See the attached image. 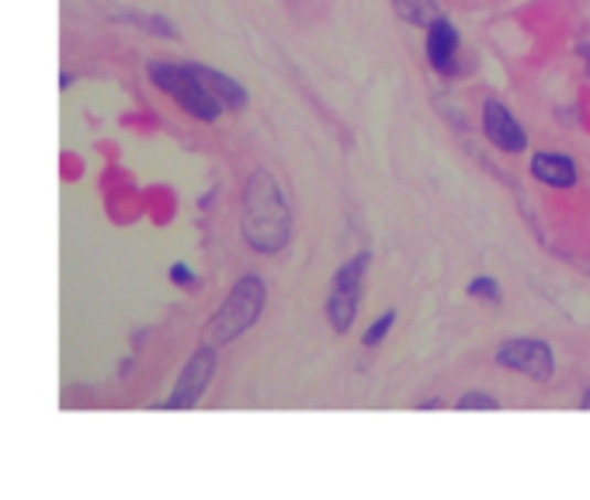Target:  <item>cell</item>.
Returning a JSON list of instances; mask_svg holds the SVG:
<instances>
[{
    "instance_id": "6da1fadb",
    "label": "cell",
    "mask_w": 590,
    "mask_h": 500,
    "mask_svg": "<svg viewBox=\"0 0 590 500\" xmlns=\"http://www.w3.org/2000/svg\"><path fill=\"white\" fill-rule=\"evenodd\" d=\"M244 236L254 251L275 254L289 241V205L268 171H257L244 192Z\"/></svg>"
},
{
    "instance_id": "7a4b0ae2",
    "label": "cell",
    "mask_w": 590,
    "mask_h": 500,
    "mask_svg": "<svg viewBox=\"0 0 590 500\" xmlns=\"http://www.w3.org/2000/svg\"><path fill=\"white\" fill-rule=\"evenodd\" d=\"M150 81L163 91L171 94V98L192 115L199 123H216L223 105L219 98L212 94L192 66H174V63H150Z\"/></svg>"
},
{
    "instance_id": "3957f363",
    "label": "cell",
    "mask_w": 590,
    "mask_h": 500,
    "mask_svg": "<svg viewBox=\"0 0 590 500\" xmlns=\"http://www.w3.org/2000/svg\"><path fill=\"white\" fill-rule=\"evenodd\" d=\"M265 309V281L257 275H244L240 281L233 285L229 299L223 302V309L208 323V338L216 344H226V341H236L244 330H250L257 323Z\"/></svg>"
},
{
    "instance_id": "277c9868",
    "label": "cell",
    "mask_w": 590,
    "mask_h": 500,
    "mask_svg": "<svg viewBox=\"0 0 590 500\" xmlns=\"http://www.w3.org/2000/svg\"><path fill=\"white\" fill-rule=\"evenodd\" d=\"M365 272H368V254H358L334 275V289H330V299H326V317L337 333H347L354 323L362 289H365Z\"/></svg>"
},
{
    "instance_id": "5b68a950",
    "label": "cell",
    "mask_w": 590,
    "mask_h": 500,
    "mask_svg": "<svg viewBox=\"0 0 590 500\" xmlns=\"http://www.w3.org/2000/svg\"><path fill=\"white\" fill-rule=\"evenodd\" d=\"M497 365L528 375L535 383H546V379L556 372V359L553 348L546 341H532V338H517V341H504L497 348Z\"/></svg>"
},
{
    "instance_id": "8992f818",
    "label": "cell",
    "mask_w": 590,
    "mask_h": 500,
    "mask_svg": "<svg viewBox=\"0 0 590 500\" xmlns=\"http://www.w3.org/2000/svg\"><path fill=\"white\" fill-rule=\"evenodd\" d=\"M212 372H216V354H212V348H202L192 354V362L184 365L178 386H174V396L163 403L168 411H187L195 407V403L202 400V393L208 390L212 383Z\"/></svg>"
},
{
    "instance_id": "52a82bcc",
    "label": "cell",
    "mask_w": 590,
    "mask_h": 500,
    "mask_svg": "<svg viewBox=\"0 0 590 500\" xmlns=\"http://www.w3.org/2000/svg\"><path fill=\"white\" fill-rule=\"evenodd\" d=\"M483 132H486V139L493 142V147L504 150V153H522V150H528L525 129L517 126V118L511 115V108L501 105V102H486V105H483Z\"/></svg>"
},
{
    "instance_id": "ba28073f",
    "label": "cell",
    "mask_w": 590,
    "mask_h": 500,
    "mask_svg": "<svg viewBox=\"0 0 590 500\" xmlns=\"http://www.w3.org/2000/svg\"><path fill=\"white\" fill-rule=\"evenodd\" d=\"M428 60L438 74H455L459 66V32L452 21H431L428 25Z\"/></svg>"
},
{
    "instance_id": "9c48e42d",
    "label": "cell",
    "mask_w": 590,
    "mask_h": 500,
    "mask_svg": "<svg viewBox=\"0 0 590 500\" xmlns=\"http://www.w3.org/2000/svg\"><path fill=\"white\" fill-rule=\"evenodd\" d=\"M532 174L549 188H573L577 184V160L566 153H535Z\"/></svg>"
},
{
    "instance_id": "30bf717a",
    "label": "cell",
    "mask_w": 590,
    "mask_h": 500,
    "mask_svg": "<svg viewBox=\"0 0 590 500\" xmlns=\"http://www.w3.org/2000/svg\"><path fill=\"white\" fill-rule=\"evenodd\" d=\"M192 70L199 74V81H202L212 94H216L223 108H233V111H236V108L247 105V91L236 84L233 77L219 74V70H212V66H192Z\"/></svg>"
},
{
    "instance_id": "8fae6325",
    "label": "cell",
    "mask_w": 590,
    "mask_h": 500,
    "mask_svg": "<svg viewBox=\"0 0 590 500\" xmlns=\"http://www.w3.org/2000/svg\"><path fill=\"white\" fill-rule=\"evenodd\" d=\"M393 8H396L399 18L410 21V25H417V29H428L431 21L441 18L435 0H393Z\"/></svg>"
},
{
    "instance_id": "7c38bea8",
    "label": "cell",
    "mask_w": 590,
    "mask_h": 500,
    "mask_svg": "<svg viewBox=\"0 0 590 500\" xmlns=\"http://www.w3.org/2000/svg\"><path fill=\"white\" fill-rule=\"evenodd\" d=\"M393 327H396V313H383L379 320H375V323H372V327L365 330V338H362V344H365V348H379V344L386 341V333H389Z\"/></svg>"
},
{
    "instance_id": "4fadbf2b",
    "label": "cell",
    "mask_w": 590,
    "mask_h": 500,
    "mask_svg": "<svg viewBox=\"0 0 590 500\" xmlns=\"http://www.w3.org/2000/svg\"><path fill=\"white\" fill-rule=\"evenodd\" d=\"M469 296L486 299V302H501V285H497V278L480 275V278H472V281H469Z\"/></svg>"
},
{
    "instance_id": "5bb4252c",
    "label": "cell",
    "mask_w": 590,
    "mask_h": 500,
    "mask_svg": "<svg viewBox=\"0 0 590 500\" xmlns=\"http://www.w3.org/2000/svg\"><path fill=\"white\" fill-rule=\"evenodd\" d=\"M129 21H136V25H147V32L153 35H163V39H178V29L171 25V21H163L157 14H126Z\"/></svg>"
},
{
    "instance_id": "9a60e30c",
    "label": "cell",
    "mask_w": 590,
    "mask_h": 500,
    "mask_svg": "<svg viewBox=\"0 0 590 500\" xmlns=\"http://www.w3.org/2000/svg\"><path fill=\"white\" fill-rule=\"evenodd\" d=\"M455 407L459 411H501V400L490 393H465Z\"/></svg>"
},
{
    "instance_id": "2e32d148",
    "label": "cell",
    "mask_w": 590,
    "mask_h": 500,
    "mask_svg": "<svg viewBox=\"0 0 590 500\" xmlns=\"http://www.w3.org/2000/svg\"><path fill=\"white\" fill-rule=\"evenodd\" d=\"M171 278H174L178 285H195V275H192V268H187V265H174V268H171Z\"/></svg>"
},
{
    "instance_id": "e0dca14e",
    "label": "cell",
    "mask_w": 590,
    "mask_h": 500,
    "mask_svg": "<svg viewBox=\"0 0 590 500\" xmlns=\"http://www.w3.org/2000/svg\"><path fill=\"white\" fill-rule=\"evenodd\" d=\"M580 60H583V66H587V74H590V29H587L583 42H580Z\"/></svg>"
},
{
    "instance_id": "ac0fdd59",
    "label": "cell",
    "mask_w": 590,
    "mask_h": 500,
    "mask_svg": "<svg viewBox=\"0 0 590 500\" xmlns=\"http://www.w3.org/2000/svg\"><path fill=\"white\" fill-rule=\"evenodd\" d=\"M580 407H583V411H590V390H587V393L580 396Z\"/></svg>"
}]
</instances>
